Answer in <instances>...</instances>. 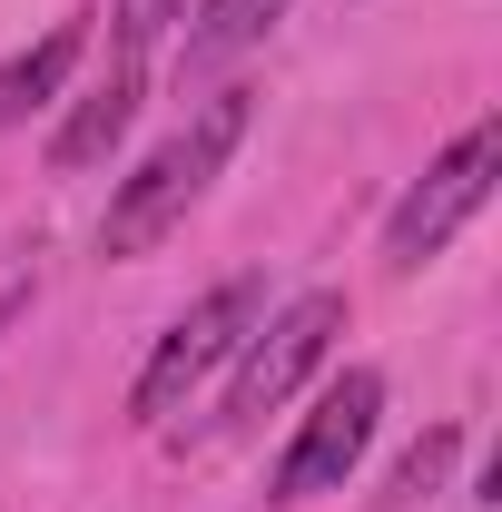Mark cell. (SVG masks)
<instances>
[{"instance_id": "cell-1", "label": "cell", "mask_w": 502, "mask_h": 512, "mask_svg": "<svg viewBox=\"0 0 502 512\" xmlns=\"http://www.w3.org/2000/svg\"><path fill=\"white\" fill-rule=\"evenodd\" d=\"M247 119H256V99L247 89H217L207 109H197L138 178H119V197H109V217H99V256H148L178 217H188L197 197L217 188V168L237 158V138H247Z\"/></svg>"}, {"instance_id": "cell-2", "label": "cell", "mask_w": 502, "mask_h": 512, "mask_svg": "<svg viewBox=\"0 0 502 512\" xmlns=\"http://www.w3.org/2000/svg\"><path fill=\"white\" fill-rule=\"evenodd\" d=\"M256 316H266V286H256V276H227V286H207L188 316H178L158 345H148V365H138V384H128V414H138V424H168V414L188 404L197 384H207V375H217V365H227V355L256 335Z\"/></svg>"}, {"instance_id": "cell-3", "label": "cell", "mask_w": 502, "mask_h": 512, "mask_svg": "<svg viewBox=\"0 0 502 512\" xmlns=\"http://www.w3.org/2000/svg\"><path fill=\"white\" fill-rule=\"evenodd\" d=\"M493 178H502V119H473L414 188L394 197V217H384V266H424V256H443L473 217H483Z\"/></svg>"}, {"instance_id": "cell-4", "label": "cell", "mask_w": 502, "mask_h": 512, "mask_svg": "<svg viewBox=\"0 0 502 512\" xmlns=\"http://www.w3.org/2000/svg\"><path fill=\"white\" fill-rule=\"evenodd\" d=\"M384 424V375L375 365H345V375L315 394V414L286 434V453H276V503H315V493H345V473L365 463V444H375Z\"/></svg>"}, {"instance_id": "cell-5", "label": "cell", "mask_w": 502, "mask_h": 512, "mask_svg": "<svg viewBox=\"0 0 502 512\" xmlns=\"http://www.w3.org/2000/svg\"><path fill=\"white\" fill-rule=\"evenodd\" d=\"M345 335V296L335 286H306L296 306H276V316H256V335L237 345V384H227V424H256V414H276L296 384L325 365V345Z\"/></svg>"}, {"instance_id": "cell-6", "label": "cell", "mask_w": 502, "mask_h": 512, "mask_svg": "<svg viewBox=\"0 0 502 512\" xmlns=\"http://www.w3.org/2000/svg\"><path fill=\"white\" fill-rule=\"evenodd\" d=\"M138 99H148V60H109V79L89 89V99H69V119L50 128V168L60 178H79V168H99L109 148L128 138V119H138Z\"/></svg>"}, {"instance_id": "cell-7", "label": "cell", "mask_w": 502, "mask_h": 512, "mask_svg": "<svg viewBox=\"0 0 502 512\" xmlns=\"http://www.w3.org/2000/svg\"><path fill=\"white\" fill-rule=\"evenodd\" d=\"M79 50H89V20H60V30H40L30 50H10V60H0V128H20L30 109H50L69 89V69H79Z\"/></svg>"}, {"instance_id": "cell-8", "label": "cell", "mask_w": 502, "mask_h": 512, "mask_svg": "<svg viewBox=\"0 0 502 512\" xmlns=\"http://www.w3.org/2000/svg\"><path fill=\"white\" fill-rule=\"evenodd\" d=\"M286 20V0H197V20H188V50H178V69L188 79H207V69H227V60H247L256 40Z\"/></svg>"}, {"instance_id": "cell-9", "label": "cell", "mask_w": 502, "mask_h": 512, "mask_svg": "<svg viewBox=\"0 0 502 512\" xmlns=\"http://www.w3.org/2000/svg\"><path fill=\"white\" fill-rule=\"evenodd\" d=\"M453 453H463V424H434L424 444H414L404 463H394V483H384V512H404V503H424V493H443Z\"/></svg>"}, {"instance_id": "cell-10", "label": "cell", "mask_w": 502, "mask_h": 512, "mask_svg": "<svg viewBox=\"0 0 502 512\" xmlns=\"http://www.w3.org/2000/svg\"><path fill=\"white\" fill-rule=\"evenodd\" d=\"M178 20H188V0H119V10H109V30H119L128 60H148V50H158Z\"/></svg>"}, {"instance_id": "cell-11", "label": "cell", "mask_w": 502, "mask_h": 512, "mask_svg": "<svg viewBox=\"0 0 502 512\" xmlns=\"http://www.w3.org/2000/svg\"><path fill=\"white\" fill-rule=\"evenodd\" d=\"M20 306H30V286H0V325L20 316Z\"/></svg>"}]
</instances>
